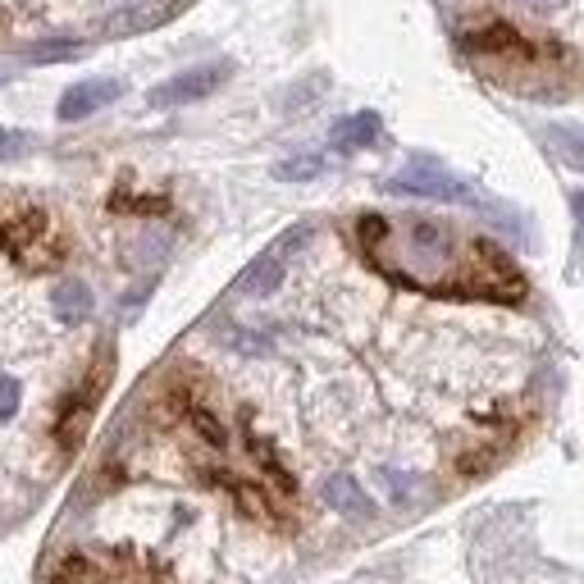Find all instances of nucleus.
Here are the masks:
<instances>
[{"label": "nucleus", "instance_id": "obj_1", "mask_svg": "<svg viewBox=\"0 0 584 584\" xmlns=\"http://www.w3.org/2000/svg\"><path fill=\"white\" fill-rule=\"evenodd\" d=\"M361 252L384 279L434 297L516 301L526 293L511 261L484 238H466L425 214H365L356 224Z\"/></svg>", "mask_w": 584, "mask_h": 584}, {"label": "nucleus", "instance_id": "obj_2", "mask_svg": "<svg viewBox=\"0 0 584 584\" xmlns=\"http://www.w3.org/2000/svg\"><path fill=\"white\" fill-rule=\"evenodd\" d=\"M0 252L14 256L23 269H55L65 261V233L55 229V220L37 206H19L0 214Z\"/></svg>", "mask_w": 584, "mask_h": 584}, {"label": "nucleus", "instance_id": "obj_3", "mask_svg": "<svg viewBox=\"0 0 584 584\" xmlns=\"http://www.w3.org/2000/svg\"><path fill=\"white\" fill-rule=\"evenodd\" d=\"M51 584H161V575L133 552H74L55 566Z\"/></svg>", "mask_w": 584, "mask_h": 584}, {"label": "nucleus", "instance_id": "obj_4", "mask_svg": "<svg viewBox=\"0 0 584 584\" xmlns=\"http://www.w3.org/2000/svg\"><path fill=\"white\" fill-rule=\"evenodd\" d=\"M388 192L407 197H429V201H471V188L461 178H452L439 165H407L397 178H388Z\"/></svg>", "mask_w": 584, "mask_h": 584}, {"label": "nucleus", "instance_id": "obj_5", "mask_svg": "<svg viewBox=\"0 0 584 584\" xmlns=\"http://www.w3.org/2000/svg\"><path fill=\"white\" fill-rule=\"evenodd\" d=\"M229 78V65H197V69H183V74H174L169 82H161V87H151V106H188V101H201V97H210L214 87H220Z\"/></svg>", "mask_w": 584, "mask_h": 584}, {"label": "nucleus", "instance_id": "obj_6", "mask_svg": "<svg viewBox=\"0 0 584 584\" xmlns=\"http://www.w3.org/2000/svg\"><path fill=\"white\" fill-rule=\"evenodd\" d=\"M119 97H124V82H119V78H87V82H74L65 97H59V110L55 114L65 119V124H78V119L106 110Z\"/></svg>", "mask_w": 584, "mask_h": 584}, {"label": "nucleus", "instance_id": "obj_7", "mask_svg": "<svg viewBox=\"0 0 584 584\" xmlns=\"http://www.w3.org/2000/svg\"><path fill=\"white\" fill-rule=\"evenodd\" d=\"M101 384H106V365L101 371H91L82 379V388L65 403V411H59V443H65V452H74L87 434V420H91V407H97V397H101Z\"/></svg>", "mask_w": 584, "mask_h": 584}, {"label": "nucleus", "instance_id": "obj_8", "mask_svg": "<svg viewBox=\"0 0 584 584\" xmlns=\"http://www.w3.org/2000/svg\"><path fill=\"white\" fill-rule=\"evenodd\" d=\"M324 503L343 516H356V520H371L375 516V503L365 498V488L352 480V475H329L324 480Z\"/></svg>", "mask_w": 584, "mask_h": 584}, {"label": "nucleus", "instance_id": "obj_9", "mask_svg": "<svg viewBox=\"0 0 584 584\" xmlns=\"http://www.w3.org/2000/svg\"><path fill=\"white\" fill-rule=\"evenodd\" d=\"M284 284V256L279 252H265L256 256L247 269H242V279H238V293H247V297H265Z\"/></svg>", "mask_w": 584, "mask_h": 584}, {"label": "nucleus", "instance_id": "obj_10", "mask_svg": "<svg viewBox=\"0 0 584 584\" xmlns=\"http://www.w3.org/2000/svg\"><path fill=\"white\" fill-rule=\"evenodd\" d=\"M379 137V114L375 110H361V114H348L333 124V146L338 151H361Z\"/></svg>", "mask_w": 584, "mask_h": 584}, {"label": "nucleus", "instance_id": "obj_11", "mask_svg": "<svg viewBox=\"0 0 584 584\" xmlns=\"http://www.w3.org/2000/svg\"><path fill=\"white\" fill-rule=\"evenodd\" d=\"M55 316L65 320V324H78V320H87L91 316V293H87V284H78V279H65L55 288Z\"/></svg>", "mask_w": 584, "mask_h": 584}, {"label": "nucleus", "instance_id": "obj_12", "mask_svg": "<svg viewBox=\"0 0 584 584\" xmlns=\"http://www.w3.org/2000/svg\"><path fill=\"white\" fill-rule=\"evenodd\" d=\"M552 142H558V151L575 165V169H584V129H575V124H558L552 129Z\"/></svg>", "mask_w": 584, "mask_h": 584}, {"label": "nucleus", "instance_id": "obj_13", "mask_svg": "<svg viewBox=\"0 0 584 584\" xmlns=\"http://www.w3.org/2000/svg\"><path fill=\"white\" fill-rule=\"evenodd\" d=\"M274 174H279L284 183H301V178H316V174H324V161H320V156H297V161H284V165L274 169Z\"/></svg>", "mask_w": 584, "mask_h": 584}, {"label": "nucleus", "instance_id": "obj_14", "mask_svg": "<svg viewBox=\"0 0 584 584\" xmlns=\"http://www.w3.org/2000/svg\"><path fill=\"white\" fill-rule=\"evenodd\" d=\"M14 407H19V379L0 375V420H10V416H14Z\"/></svg>", "mask_w": 584, "mask_h": 584}, {"label": "nucleus", "instance_id": "obj_15", "mask_svg": "<svg viewBox=\"0 0 584 584\" xmlns=\"http://www.w3.org/2000/svg\"><path fill=\"white\" fill-rule=\"evenodd\" d=\"M69 55H78L74 42H51V46H33V51H27V59H69Z\"/></svg>", "mask_w": 584, "mask_h": 584}, {"label": "nucleus", "instance_id": "obj_16", "mask_svg": "<svg viewBox=\"0 0 584 584\" xmlns=\"http://www.w3.org/2000/svg\"><path fill=\"white\" fill-rule=\"evenodd\" d=\"M27 151V137L23 133H10V129H0V161H14Z\"/></svg>", "mask_w": 584, "mask_h": 584}, {"label": "nucleus", "instance_id": "obj_17", "mask_svg": "<svg viewBox=\"0 0 584 584\" xmlns=\"http://www.w3.org/2000/svg\"><path fill=\"white\" fill-rule=\"evenodd\" d=\"M571 210H575V220L584 224V192H575V197H571Z\"/></svg>", "mask_w": 584, "mask_h": 584}]
</instances>
